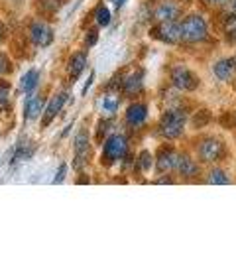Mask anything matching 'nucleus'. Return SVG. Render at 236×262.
<instances>
[{
	"label": "nucleus",
	"instance_id": "f257e3e1",
	"mask_svg": "<svg viewBox=\"0 0 236 262\" xmlns=\"http://www.w3.org/2000/svg\"><path fill=\"white\" fill-rule=\"evenodd\" d=\"M185 122H187V117H185V113L181 108H170V111H166L161 115V118H159L157 132L166 140H177L183 134Z\"/></svg>",
	"mask_w": 236,
	"mask_h": 262
},
{
	"label": "nucleus",
	"instance_id": "f03ea898",
	"mask_svg": "<svg viewBox=\"0 0 236 262\" xmlns=\"http://www.w3.org/2000/svg\"><path fill=\"white\" fill-rule=\"evenodd\" d=\"M181 26V41L183 43H201L209 36L207 20L199 14H189L179 22Z\"/></svg>",
	"mask_w": 236,
	"mask_h": 262
},
{
	"label": "nucleus",
	"instance_id": "7ed1b4c3",
	"mask_svg": "<svg viewBox=\"0 0 236 262\" xmlns=\"http://www.w3.org/2000/svg\"><path fill=\"white\" fill-rule=\"evenodd\" d=\"M226 144L217 136H207L197 144V156L205 164H217L226 158Z\"/></svg>",
	"mask_w": 236,
	"mask_h": 262
},
{
	"label": "nucleus",
	"instance_id": "20e7f679",
	"mask_svg": "<svg viewBox=\"0 0 236 262\" xmlns=\"http://www.w3.org/2000/svg\"><path fill=\"white\" fill-rule=\"evenodd\" d=\"M171 85L177 89V91L183 93H193L199 89L201 85V79L195 71H191L189 67L177 66L171 69Z\"/></svg>",
	"mask_w": 236,
	"mask_h": 262
},
{
	"label": "nucleus",
	"instance_id": "39448f33",
	"mask_svg": "<svg viewBox=\"0 0 236 262\" xmlns=\"http://www.w3.org/2000/svg\"><path fill=\"white\" fill-rule=\"evenodd\" d=\"M128 156V140L122 134H110L106 136L105 144H103V158L106 164L118 162L122 158Z\"/></svg>",
	"mask_w": 236,
	"mask_h": 262
},
{
	"label": "nucleus",
	"instance_id": "423d86ee",
	"mask_svg": "<svg viewBox=\"0 0 236 262\" xmlns=\"http://www.w3.org/2000/svg\"><path fill=\"white\" fill-rule=\"evenodd\" d=\"M150 36L152 38H156L157 41H161V43H179L181 41V26H179V22H175V20H171V22H159L152 32H150Z\"/></svg>",
	"mask_w": 236,
	"mask_h": 262
},
{
	"label": "nucleus",
	"instance_id": "0eeeda50",
	"mask_svg": "<svg viewBox=\"0 0 236 262\" xmlns=\"http://www.w3.org/2000/svg\"><path fill=\"white\" fill-rule=\"evenodd\" d=\"M30 39H32V43L34 46H38V48H50L53 43V30L50 24H45V22H34L32 26H30Z\"/></svg>",
	"mask_w": 236,
	"mask_h": 262
},
{
	"label": "nucleus",
	"instance_id": "6e6552de",
	"mask_svg": "<svg viewBox=\"0 0 236 262\" xmlns=\"http://www.w3.org/2000/svg\"><path fill=\"white\" fill-rule=\"evenodd\" d=\"M177 158H179V152L173 150V148H159L156 158V170L159 173H171L175 171V166H177Z\"/></svg>",
	"mask_w": 236,
	"mask_h": 262
},
{
	"label": "nucleus",
	"instance_id": "1a4fd4ad",
	"mask_svg": "<svg viewBox=\"0 0 236 262\" xmlns=\"http://www.w3.org/2000/svg\"><path fill=\"white\" fill-rule=\"evenodd\" d=\"M124 120H126V124H128L130 128H134V130L142 128L146 124V120H148V106H146L144 103H132V105L126 108Z\"/></svg>",
	"mask_w": 236,
	"mask_h": 262
},
{
	"label": "nucleus",
	"instance_id": "9d476101",
	"mask_svg": "<svg viewBox=\"0 0 236 262\" xmlns=\"http://www.w3.org/2000/svg\"><path fill=\"white\" fill-rule=\"evenodd\" d=\"M67 99H69V95H67V93H57L55 97H52V101L45 105L43 118H41V126H43V128H45V126H50V124L53 122V118L61 113V108H63V105L67 103Z\"/></svg>",
	"mask_w": 236,
	"mask_h": 262
},
{
	"label": "nucleus",
	"instance_id": "9b49d317",
	"mask_svg": "<svg viewBox=\"0 0 236 262\" xmlns=\"http://www.w3.org/2000/svg\"><path fill=\"white\" fill-rule=\"evenodd\" d=\"M213 73H215V77L219 79V81H224V83H228L230 79L236 75V57H223V59H219L215 67H213Z\"/></svg>",
	"mask_w": 236,
	"mask_h": 262
},
{
	"label": "nucleus",
	"instance_id": "f8f14e48",
	"mask_svg": "<svg viewBox=\"0 0 236 262\" xmlns=\"http://www.w3.org/2000/svg\"><path fill=\"white\" fill-rule=\"evenodd\" d=\"M175 171H177L181 178H185V180H193V178L199 176V166H197V162L189 156V154H179Z\"/></svg>",
	"mask_w": 236,
	"mask_h": 262
},
{
	"label": "nucleus",
	"instance_id": "ddd939ff",
	"mask_svg": "<svg viewBox=\"0 0 236 262\" xmlns=\"http://www.w3.org/2000/svg\"><path fill=\"white\" fill-rule=\"evenodd\" d=\"M85 67H87V52H85V50H79V52H75L69 57V67H67V71H69L71 81L77 79L79 75L85 71Z\"/></svg>",
	"mask_w": 236,
	"mask_h": 262
},
{
	"label": "nucleus",
	"instance_id": "4468645a",
	"mask_svg": "<svg viewBox=\"0 0 236 262\" xmlns=\"http://www.w3.org/2000/svg\"><path fill=\"white\" fill-rule=\"evenodd\" d=\"M124 93L132 97V95H138V93H142V87H144V71L140 69V71H134L130 73L128 77L124 79Z\"/></svg>",
	"mask_w": 236,
	"mask_h": 262
},
{
	"label": "nucleus",
	"instance_id": "2eb2a0df",
	"mask_svg": "<svg viewBox=\"0 0 236 262\" xmlns=\"http://www.w3.org/2000/svg\"><path fill=\"white\" fill-rule=\"evenodd\" d=\"M45 108V99L41 95H36L32 99H28L26 105H24V120H34L39 117V113Z\"/></svg>",
	"mask_w": 236,
	"mask_h": 262
},
{
	"label": "nucleus",
	"instance_id": "dca6fc26",
	"mask_svg": "<svg viewBox=\"0 0 236 262\" xmlns=\"http://www.w3.org/2000/svg\"><path fill=\"white\" fill-rule=\"evenodd\" d=\"M177 16H179V10L173 2H161L154 10V18L157 22H171V20H177Z\"/></svg>",
	"mask_w": 236,
	"mask_h": 262
},
{
	"label": "nucleus",
	"instance_id": "f3484780",
	"mask_svg": "<svg viewBox=\"0 0 236 262\" xmlns=\"http://www.w3.org/2000/svg\"><path fill=\"white\" fill-rule=\"evenodd\" d=\"M89 130L87 128H81L77 132V136H75V158H77V162H83L85 158L89 156Z\"/></svg>",
	"mask_w": 236,
	"mask_h": 262
},
{
	"label": "nucleus",
	"instance_id": "a211bd4d",
	"mask_svg": "<svg viewBox=\"0 0 236 262\" xmlns=\"http://www.w3.org/2000/svg\"><path fill=\"white\" fill-rule=\"evenodd\" d=\"M38 83H39V69L32 67L28 73H24V77L20 81V91L24 93V95H30V93H34V89L38 87Z\"/></svg>",
	"mask_w": 236,
	"mask_h": 262
},
{
	"label": "nucleus",
	"instance_id": "6ab92c4d",
	"mask_svg": "<svg viewBox=\"0 0 236 262\" xmlns=\"http://www.w3.org/2000/svg\"><path fill=\"white\" fill-rule=\"evenodd\" d=\"M207 184L226 185V184H230V178H228L221 168H210L209 173H207Z\"/></svg>",
	"mask_w": 236,
	"mask_h": 262
},
{
	"label": "nucleus",
	"instance_id": "aec40b11",
	"mask_svg": "<svg viewBox=\"0 0 236 262\" xmlns=\"http://www.w3.org/2000/svg\"><path fill=\"white\" fill-rule=\"evenodd\" d=\"M223 30H224L226 39L236 43V12H232L230 16H226V20H224V24H223Z\"/></svg>",
	"mask_w": 236,
	"mask_h": 262
},
{
	"label": "nucleus",
	"instance_id": "412c9836",
	"mask_svg": "<svg viewBox=\"0 0 236 262\" xmlns=\"http://www.w3.org/2000/svg\"><path fill=\"white\" fill-rule=\"evenodd\" d=\"M154 166V158L150 154V150H142L140 156H138V168L140 171H150Z\"/></svg>",
	"mask_w": 236,
	"mask_h": 262
},
{
	"label": "nucleus",
	"instance_id": "4be33fe9",
	"mask_svg": "<svg viewBox=\"0 0 236 262\" xmlns=\"http://www.w3.org/2000/svg\"><path fill=\"white\" fill-rule=\"evenodd\" d=\"M97 24L101 28H105V26H108L110 24V10L106 8L105 4H99V8H97Z\"/></svg>",
	"mask_w": 236,
	"mask_h": 262
},
{
	"label": "nucleus",
	"instance_id": "5701e85b",
	"mask_svg": "<svg viewBox=\"0 0 236 262\" xmlns=\"http://www.w3.org/2000/svg\"><path fill=\"white\" fill-rule=\"evenodd\" d=\"M34 150H36V146L32 144V142H28V140H24V144H20L18 152H16V158H20V160H28V158L34 154Z\"/></svg>",
	"mask_w": 236,
	"mask_h": 262
},
{
	"label": "nucleus",
	"instance_id": "b1692460",
	"mask_svg": "<svg viewBox=\"0 0 236 262\" xmlns=\"http://www.w3.org/2000/svg\"><path fill=\"white\" fill-rule=\"evenodd\" d=\"M10 73H12V61L8 59V55L0 53V77L10 75Z\"/></svg>",
	"mask_w": 236,
	"mask_h": 262
},
{
	"label": "nucleus",
	"instance_id": "393cba45",
	"mask_svg": "<svg viewBox=\"0 0 236 262\" xmlns=\"http://www.w3.org/2000/svg\"><path fill=\"white\" fill-rule=\"evenodd\" d=\"M103 108H105L106 113H116L118 111V97L108 95L105 101H103Z\"/></svg>",
	"mask_w": 236,
	"mask_h": 262
},
{
	"label": "nucleus",
	"instance_id": "a878e982",
	"mask_svg": "<svg viewBox=\"0 0 236 262\" xmlns=\"http://www.w3.org/2000/svg\"><path fill=\"white\" fill-rule=\"evenodd\" d=\"M210 118V113L209 111H199L195 115V120H193V124H195V128H201V126H205L207 122H209Z\"/></svg>",
	"mask_w": 236,
	"mask_h": 262
},
{
	"label": "nucleus",
	"instance_id": "bb28decb",
	"mask_svg": "<svg viewBox=\"0 0 236 262\" xmlns=\"http://www.w3.org/2000/svg\"><path fill=\"white\" fill-rule=\"evenodd\" d=\"M97 41H99V32H97V30H89V32H87V36H85V43H87V48L97 46Z\"/></svg>",
	"mask_w": 236,
	"mask_h": 262
},
{
	"label": "nucleus",
	"instance_id": "cd10ccee",
	"mask_svg": "<svg viewBox=\"0 0 236 262\" xmlns=\"http://www.w3.org/2000/svg\"><path fill=\"white\" fill-rule=\"evenodd\" d=\"M65 173H67V164H61V166H59V171H57V176L53 178V184H61V182L65 180Z\"/></svg>",
	"mask_w": 236,
	"mask_h": 262
},
{
	"label": "nucleus",
	"instance_id": "c85d7f7f",
	"mask_svg": "<svg viewBox=\"0 0 236 262\" xmlns=\"http://www.w3.org/2000/svg\"><path fill=\"white\" fill-rule=\"evenodd\" d=\"M4 39H6V26L0 22V43H4Z\"/></svg>",
	"mask_w": 236,
	"mask_h": 262
},
{
	"label": "nucleus",
	"instance_id": "c756f323",
	"mask_svg": "<svg viewBox=\"0 0 236 262\" xmlns=\"http://www.w3.org/2000/svg\"><path fill=\"white\" fill-rule=\"evenodd\" d=\"M92 79H95V75H91V77H89V81L85 83V89H83V95H87V91H89V87H91V83H92Z\"/></svg>",
	"mask_w": 236,
	"mask_h": 262
},
{
	"label": "nucleus",
	"instance_id": "7c9ffc66",
	"mask_svg": "<svg viewBox=\"0 0 236 262\" xmlns=\"http://www.w3.org/2000/svg\"><path fill=\"white\" fill-rule=\"evenodd\" d=\"M209 4H221V2H224V0H207Z\"/></svg>",
	"mask_w": 236,
	"mask_h": 262
},
{
	"label": "nucleus",
	"instance_id": "2f4dec72",
	"mask_svg": "<svg viewBox=\"0 0 236 262\" xmlns=\"http://www.w3.org/2000/svg\"><path fill=\"white\" fill-rule=\"evenodd\" d=\"M114 4H116V8H120V6L124 4V0H114Z\"/></svg>",
	"mask_w": 236,
	"mask_h": 262
},
{
	"label": "nucleus",
	"instance_id": "473e14b6",
	"mask_svg": "<svg viewBox=\"0 0 236 262\" xmlns=\"http://www.w3.org/2000/svg\"><path fill=\"white\" fill-rule=\"evenodd\" d=\"M232 8H234V12H236V0H232Z\"/></svg>",
	"mask_w": 236,
	"mask_h": 262
}]
</instances>
